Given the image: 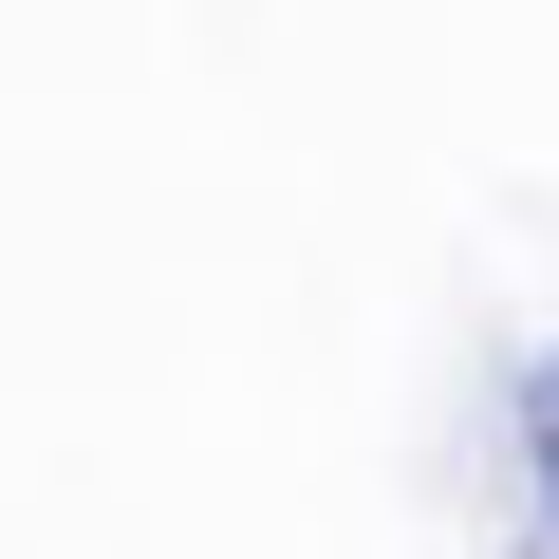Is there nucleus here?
Segmentation results:
<instances>
[{
	"instance_id": "1",
	"label": "nucleus",
	"mask_w": 559,
	"mask_h": 559,
	"mask_svg": "<svg viewBox=\"0 0 559 559\" xmlns=\"http://www.w3.org/2000/svg\"><path fill=\"white\" fill-rule=\"evenodd\" d=\"M522 429H540V485H559V355H540V411H522Z\"/></svg>"
}]
</instances>
